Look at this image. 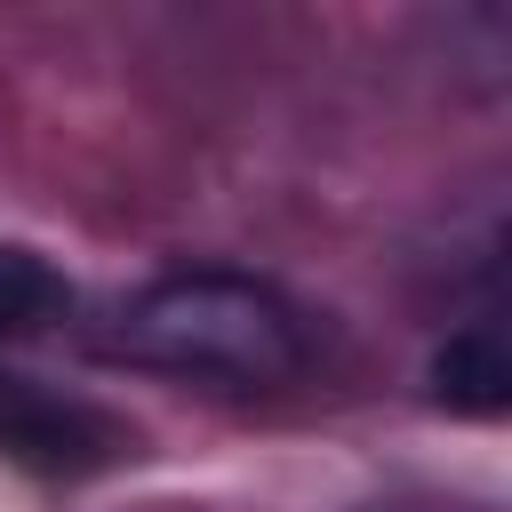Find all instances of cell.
I'll return each instance as SVG.
<instances>
[{"label":"cell","instance_id":"1","mask_svg":"<svg viewBox=\"0 0 512 512\" xmlns=\"http://www.w3.org/2000/svg\"><path fill=\"white\" fill-rule=\"evenodd\" d=\"M112 352L192 384H288L312 360L304 312L248 272H168L112 312Z\"/></svg>","mask_w":512,"mask_h":512},{"label":"cell","instance_id":"2","mask_svg":"<svg viewBox=\"0 0 512 512\" xmlns=\"http://www.w3.org/2000/svg\"><path fill=\"white\" fill-rule=\"evenodd\" d=\"M136 448V432L80 400V392H56L40 376H0V456L40 472V480H88L104 464H120Z\"/></svg>","mask_w":512,"mask_h":512},{"label":"cell","instance_id":"3","mask_svg":"<svg viewBox=\"0 0 512 512\" xmlns=\"http://www.w3.org/2000/svg\"><path fill=\"white\" fill-rule=\"evenodd\" d=\"M432 400L456 408V416H496V408L512 400V360H504L496 320H464V328L432 352Z\"/></svg>","mask_w":512,"mask_h":512},{"label":"cell","instance_id":"4","mask_svg":"<svg viewBox=\"0 0 512 512\" xmlns=\"http://www.w3.org/2000/svg\"><path fill=\"white\" fill-rule=\"evenodd\" d=\"M64 312H72V280H64L40 248L0 240V344H16V336H48Z\"/></svg>","mask_w":512,"mask_h":512}]
</instances>
